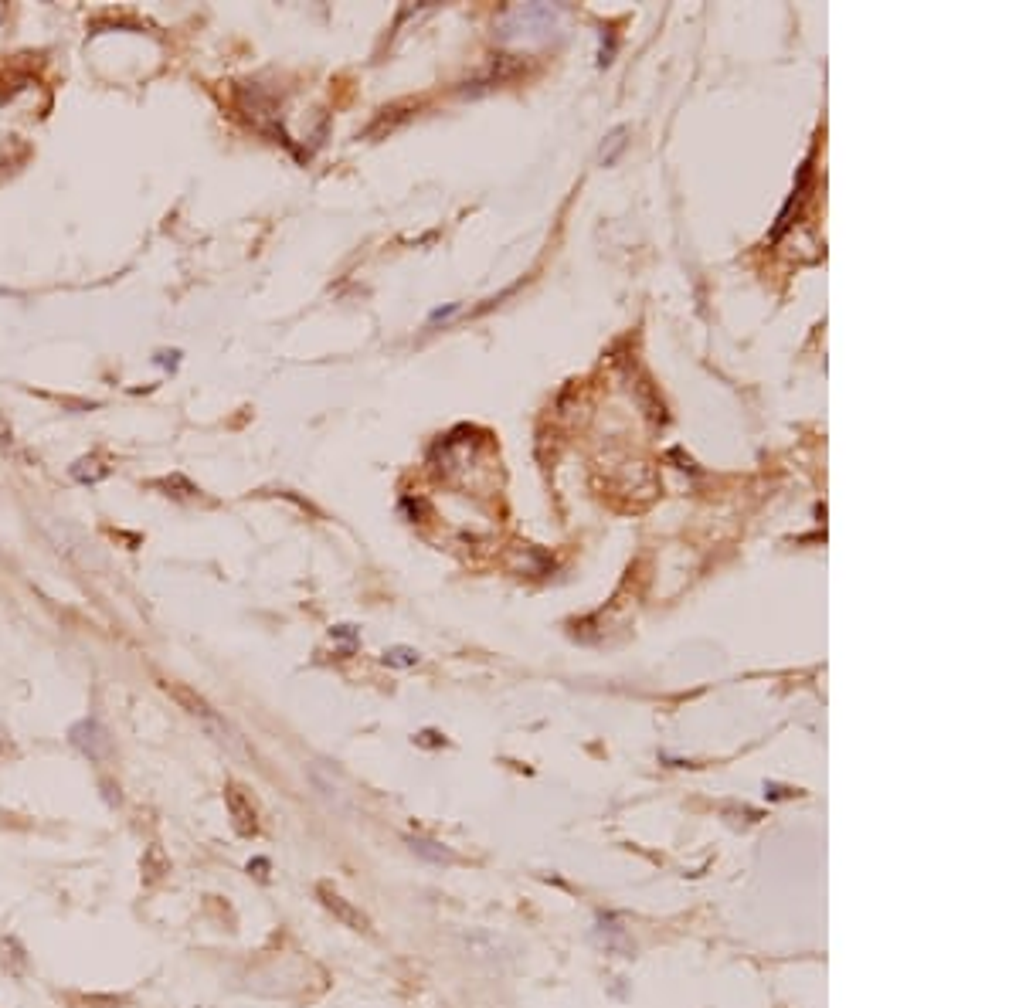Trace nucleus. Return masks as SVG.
<instances>
[{"label":"nucleus","instance_id":"39448f33","mask_svg":"<svg viewBox=\"0 0 1019 1008\" xmlns=\"http://www.w3.org/2000/svg\"><path fill=\"white\" fill-rule=\"evenodd\" d=\"M384 662H388V666H415L418 652L415 649H405V645H395V649L384 652Z\"/></svg>","mask_w":1019,"mask_h":1008},{"label":"nucleus","instance_id":"20e7f679","mask_svg":"<svg viewBox=\"0 0 1019 1008\" xmlns=\"http://www.w3.org/2000/svg\"><path fill=\"white\" fill-rule=\"evenodd\" d=\"M164 689L170 693V700H177V703H181L184 710L191 713V717L204 720V723H208V727H218V713L211 710V703L204 700L201 693H194V689H191V686H184V683H164Z\"/></svg>","mask_w":1019,"mask_h":1008},{"label":"nucleus","instance_id":"f257e3e1","mask_svg":"<svg viewBox=\"0 0 1019 1008\" xmlns=\"http://www.w3.org/2000/svg\"><path fill=\"white\" fill-rule=\"evenodd\" d=\"M225 805H228V815H231V825H235V832L245 835V839H252V835L259 832V815H255V805H252V798L245 795L242 784H235V781L228 784V788H225Z\"/></svg>","mask_w":1019,"mask_h":1008},{"label":"nucleus","instance_id":"f03ea898","mask_svg":"<svg viewBox=\"0 0 1019 1008\" xmlns=\"http://www.w3.org/2000/svg\"><path fill=\"white\" fill-rule=\"evenodd\" d=\"M72 744L79 747V751L89 757V761H106L109 751H113V740H109V734L102 730V723L99 720H82V723H75L72 727Z\"/></svg>","mask_w":1019,"mask_h":1008},{"label":"nucleus","instance_id":"7ed1b4c3","mask_svg":"<svg viewBox=\"0 0 1019 1008\" xmlns=\"http://www.w3.org/2000/svg\"><path fill=\"white\" fill-rule=\"evenodd\" d=\"M316 896H320L323 907H327V910L333 913V917L340 920V924H347L350 930H367V917H364V913L357 910L350 900H344V896L333 890L330 883H320V886H316Z\"/></svg>","mask_w":1019,"mask_h":1008}]
</instances>
